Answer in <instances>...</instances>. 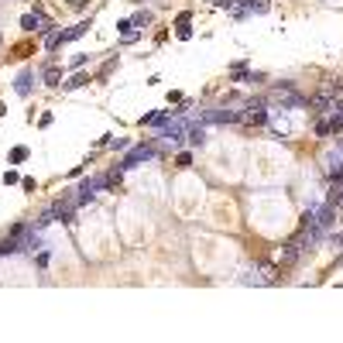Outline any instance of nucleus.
Returning <instances> with one entry per match:
<instances>
[{"instance_id": "nucleus-1", "label": "nucleus", "mask_w": 343, "mask_h": 343, "mask_svg": "<svg viewBox=\"0 0 343 343\" xmlns=\"http://www.w3.org/2000/svg\"><path fill=\"white\" fill-rule=\"evenodd\" d=\"M319 117H326L329 134H340L343 131V100H333V103L326 107V114H319Z\"/></svg>"}, {"instance_id": "nucleus-2", "label": "nucleus", "mask_w": 343, "mask_h": 343, "mask_svg": "<svg viewBox=\"0 0 343 343\" xmlns=\"http://www.w3.org/2000/svg\"><path fill=\"white\" fill-rule=\"evenodd\" d=\"M237 120H240V124H254V127H261V124H268V110L261 107V103H250L244 114H237Z\"/></svg>"}, {"instance_id": "nucleus-3", "label": "nucleus", "mask_w": 343, "mask_h": 343, "mask_svg": "<svg viewBox=\"0 0 343 343\" xmlns=\"http://www.w3.org/2000/svg\"><path fill=\"white\" fill-rule=\"evenodd\" d=\"M154 154H158V151H154L151 144H141V148H134V151L120 161V165H124V168H134V165H141V161H151Z\"/></svg>"}, {"instance_id": "nucleus-4", "label": "nucleus", "mask_w": 343, "mask_h": 343, "mask_svg": "<svg viewBox=\"0 0 343 343\" xmlns=\"http://www.w3.org/2000/svg\"><path fill=\"white\" fill-rule=\"evenodd\" d=\"M319 93H323L326 100H336V96L343 93V79H340V76H336V79H326V86L319 90Z\"/></svg>"}, {"instance_id": "nucleus-5", "label": "nucleus", "mask_w": 343, "mask_h": 343, "mask_svg": "<svg viewBox=\"0 0 343 343\" xmlns=\"http://www.w3.org/2000/svg\"><path fill=\"white\" fill-rule=\"evenodd\" d=\"M326 206H343V179H333V189H329V203Z\"/></svg>"}, {"instance_id": "nucleus-6", "label": "nucleus", "mask_w": 343, "mask_h": 343, "mask_svg": "<svg viewBox=\"0 0 343 343\" xmlns=\"http://www.w3.org/2000/svg\"><path fill=\"white\" fill-rule=\"evenodd\" d=\"M45 82H48V86H62V69H58V65H48V69H45Z\"/></svg>"}, {"instance_id": "nucleus-7", "label": "nucleus", "mask_w": 343, "mask_h": 343, "mask_svg": "<svg viewBox=\"0 0 343 343\" xmlns=\"http://www.w3.org/2000/svg\"><path fill=\"white\" fill-rule=\"evenodd\" d=\"M240 4H244V11H254V14H265L271 7V0H240Z\"/></svg>"}, {"instance_id": "nucleus-8", "label": "nucleus", "mask_w": 343, "mask_h": 343, "mask_svg": "<svg viewBox=\"0 0 343 343\" xmlns=\"http://www.w3.org/2000/svg\"><path fill=\"white\" fill-rule=\"evenodd\" d=\"M261 282H278V265H261Z\"/></svg>"}, {"instance_id": "nucleus-9", "label": "nucleus", "mask_w": 343, "mask_h": 343, "mask_svg": "<svg viewBox=\"0 0 343 343\" xmlns=\"http://www.w3.org/2000/svg\"><path fill=\"white\" fill-rule=\"evenodd\" d=\"M86 28H90V24H76V28H69V31H62V41H76L79 35H86Z\"/></svg>"}, {"instance_id": "nucleus-10", "label": "nucleus", "mask_w": 343, "mask_h": 343, "mask_svg": "<svg viewBox=\"0 0 343 343\" xmlns=\"http://www.w3.org/2000/svg\"><path fill=\"white\" fill-rule=\"evenodd\" d=\"M131 24L134 28H148V24H151V14H148V11H137V14L131 18Z\"/></svg>"}, {"instance_id": "nucleus-11", "label": "nucleus", "mask_w": 343, "mask_h": 343, "mask_svg": "<svg viewBox=\"0 0 343 343\" xmlns=\"http://www.w3.org/2000/svg\"><path fill=\"white\" fill-rule=\"evenodd\" d=\"M21 244H18V237H7L4 244H0V254H18Z\"/></svg>"}, {"instance_id": "nucleus-12", "label": "nucleus", "mask_w": 343, "mask_h": 343, "mask_svg": "<svg viewBox=\"0 0 343 343\" xmlns=\"http://www.w3.org/2000/svg\"><path fill=\"white\" fill-rule=\"evenodd\" d=\"M186 137H189V144H203V141H206V131H203V127H189Z\"/></svg>"}, {"instance_id": "nucleus-13", "label": "nucleus", "mask_w": 343, "mask_h": 343, "mask_svg": "<svg viewBox=\"0 0 343 343\" xmlns=\"http://www.w3.org/2000/svg\"><path fill=\"white\" fill-rule=\"evenodd\" d=\"M18 93L21 96L31 93V76H28V72H21V76H18Z\"/></svg>"}, {"instance_id": "nucleus-14", "label": "nucleus", "mask_w": 343, "mask_h": 343, "mask_svg": "<svg viewBox=\"0 0 343 343\" xmlns=\"http://www.w3.org/2000/svg\"><path fill=\"white\" fill-rule=\"evenodd\" d=\"M120 175H124V165H120V168H110L107 175H103V182H107V186H117V182H120Z\"/></svg>"}, {"instance_id": "nucleus-15", "label": "nucleus", "mask_w": 343, "mask_h": 343, "mask_svg": "<svg viewBox=\"0 0 343 343\" xmlns=\"http://www.w3.org/2000/svg\"><path fill=\"white\" fill-rule=\"evenodd\" d=\"M45 45L48 48H58L62 45V31H45Z\"/></svg>"}, {"instance_id": "nucleus-16", "label": "nucleus", "mask_w": 343, "mask_h": 343, "mask_svg": "<svg viewBox=\"0 0 343 343\" xmlns=\"http://www.w3.org/2000/svg\"><path fill=\"white\" fill-rule=\"evenodd\" d=\"M82 82H86V76H82V72H76L69 82H62V90H76V86H82Z\"/></svg>"}, {"instance_id": "nucleus-17", "label": "nucleus", "mask_w": 343, "mask_h": 343, "mask_svg": "<svg viewBox=\"0 0 343 343\" xmlns=\"http://www.w3.org/2000/svg\"><path fill=\"white\" fill-rule=\"evenodd\" d=\"M189 165H192V154L189 151H182L179 158H175V168H189Z\"/></svg>"}, {"instance_id": "nucleus-18", "label": "nucleus", "mask_w": 343, "mask_h": 343, "mask_svg": "<svg viewBox=\"0 0 343 343\" xmlns=\"http://www.w3.org/2000/svg\"><path fill=\"white\" fill-rule=\"evenodd\" d=\"M165 110H158V114H151V117H144V124H154V127H158V124H165Z\"/></svg>"}, {"instance_id": "nucleus-19", "label": "nucleus", "mask_w": 343, "mask_h": 343, "mask_svg": "<svg viewBox=\"0 0 343 343\" xmlns=\"http://www.w3.org/2000/svg\"><path fill=\"white\" fill-rule=\"evenodd\" d=\"M316 134H319V137H329V124H326V117L316 120Z\"/></svg>"}, {"instance_id": "nucleus-20", "label": "nucleus", "mask_w": 343, "mask_h": 343, "mask_svg": "<svg viewBox=\"0 0 343 343\" xmlns=\"http://www.w3.org/2000/svg\"><path fill=\"white\" fill-rule=\"evenodd\" d=\"M24 158H28V148H14V151H11V161H14V165L24 161Z\"/></svg>"}, {"instance_id": "nucleus-21", "label": "nucleus", "mask_w": 343, "mask_h": 343, "mask_svg": "<svg viewBox=\"0 0 343 343\" xmlns=\"http://www.w3.org/2000/svg\"><path fill=\"white\" fill-rule=\"evenodd\" d=\"M329 240H333V247H343V233H329Z\"/></svg>"}, {"instance_id": "nucleus-22", "label": "nucleus", "mask_w": 343, "mask_h": 343, "mask_svg": "<svg viewBox=\"0 0 343 343\" xmlns=\"http://www.w3.org/2000/svg\"><path fill=\"white\" fill-rule=\"evenodd\" d=\"M233 4H237V0H216V7H227V11L233 7Z\"/></svg>"}]
</instances>
